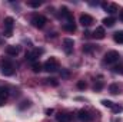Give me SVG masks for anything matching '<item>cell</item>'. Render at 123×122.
<instances>
[{
	"instance_id": "44dd1931",
	"label": "cell",
	"mask_w": 123,
	"mask_h": 122,
	"mask_svg": "<svg viewBox=\"0 0 123 122\" xmlns=\"http://www.w3.org/2000/svg\"><path fill=\"white\" fill-rule=\"evenodd\" d=\"M93 50H94V46L93 45H85L83 46V52H86V53H92Z\"/></svg>"
},
{
	"instance_id": "d6986e66",
	"label": "cell",
	"mask_w": 123,
	"mask_h": 122,
	"mask_svg": "<svg viewBox=\"0 0 123 122\" xmlns=\"http://www.w3.org/2000/svg\"><path fill=\"white\" fill-rule=\"evenodd\" d=\"M63 27H64L67 32H74V30H76L74 23H64V26H63Z\"/></svg>"
},
{
	"instance_id": "52a82bcc",
	"label": "cell",
	"mask_w": 123,
	"mask_h": 122,
	"mask_svg": "<svg viewBox=\"0 0 123 122\" xmlns=\"http://www.w3.org/2000/svg\"><path fill=\"white\" fill-rule=\"evenodd\" d=\"M77 119L82 122H90L93 119V116L87 112V111H85V109H80L79 112H77Z\"/></svg>"
},
{
	"instance_id": "4fadbf2b",
	"label": "cell",
	"mask_w": 123,
	"mask_h": 122,
	"mask_svg": "<svg viewBox=\"0 0 123 122\" xmlns=\"http://www.w3.org/2000/svg\"><path fill=\"white\" fill-rule=\"evenodd\" d=\"M56 119H57V122H70L73 119V116L70 114H63V112H60V114L56 115Z\"/></svg>"
},
{
	"instance_id": "30bf717a",
	"label": "cell",
	"mask_w": 123,
	"mask_h": 122,
	"mask_svg": "<svg viewBox=\"0 0 123 122\" xmlns=\"http://www.w3.org/2000/svg\"><path fill=\"white\" fill-rule=\"evenodd\" d=\"M79 22H80V25H82V26H86V27H87V26H90V25H92L94 20H93V17L90 16V14H86V13H85V14H82V16H80Z\"/></svg>"
},
{
	"instance_id": "83f0119b",
	"label": "cell",
	"mask_w": 123,
	"mask_h": 122,
	"mask_svg": "<svg viewBox=\"0 0 123 122\" xmlns=\"http://www.w3.org/2000/svg\"><path fill=\"white\" fill-rule=\"evenodd\" d=\"M62 76L67 78V76H69V72H67V70H62Z\"/></svg>"
},
{
	"instance_id": "5bb4252c",
	"label": "cell",
	"mask_w": 123,
	"mask_h": 122,
	"mask_svg": "<svg viewBox=\"0 0 123 122\" xmlns=\"http://www.w3.org/2000/svg\"><path fill=\"white\" fill-rule=\"evenodd\" d=\"M7 96H9V89L4 88V86H1V88H0V103H1L3 101H6Z\"/></svg>"
},
{
	"instance_id": "7402d4cb",
	"label": "cell",
	"mask_w": 123,
	"mask_h": 122,
	"mask_svg": "<svg viewBox=\"0 0 123 122\" xmlns=\"http://www.w3.org/2000/svg\"><path fill=\"white\" fill-rule=\"evenodd\" d=\"M86 86H87V85H86L85 81H79V82H77V88H79V89H86Z\"/></svg>"
},
{
	"instance_id": "603a6c76",
	"label": "cell",
	"mask_w": 123,
	"mask_h": 122,
	"mask_svg": "<svg viewBox=\"0 0 123 122\" xmlns=\"http://www.w3.org/2000/svg\"><path fill=\"white\" fill-rule=\"evenodd\" d=\"M102 88H103V83H102V82H97V83L94 85V91H96V92L102 91Z\"/></svg>"
},
{
	"instance_id": "ba28073f",
	"label": "cell",
	"mask_w": 123,
	"mask_h": 122,
	"mask_svg": "<svg viewBox=\"0 0 123 122\" xmlns=\"http://www.w3.org/2000/svg\"><path fill=\"white\" fill-rule=\"evenodd\" d=\"M102 7H103L107 13H110V14H113V13L119 12V6H117V4H115V3H102Z\"/></svg>"
},
{
	"instance_id": "2e32d148",
	"label": "cell",
	"mask_w": 123,
	"mask_h": 122,
	"mask_svg": "<svg viewBox=\"0 0 123 122\" xmlns=\"http://www.w3.org/2000/svg\"><path fill=\"white\" fill-rule=\"evenodd\" d=\"M113 39L116 43H123V30H119L113 34Z\"/></svg>"
},
{
	"instance_id": "7c38bea8",
	"label": "cell",
	"mask_w": 123,
	"mask_h": 122,
	"mask_svg": "<svg viewBox=\"0 0 123 122\" xmlns=\"http://www.w3.org/2000/svg\"><path fill=\"white\" fill-rule=\"evenodd\" d=\"M6 53L9 56H17L20 53V47L19 46H14V45H10V46L6 47Z\"/></svg>"
},
{
	"instance_id": "484cf974",
	"label": "cell",
	"mask_w": 123,
	"mask_h": 122,
	"mask_svg": "<svg viewBox=\"0 0 123 122\" xmlns=\"http://www.w3.org/2000/svg\"><path fill=\"white\" fill-rule=\"evenodd\" d=\"M47 81H49V83H52L53 86H57V85H59V82H57L56 79H53V78H52V79H47Z\"/></svg>"
},
{
	"instance_id": "7a4b0ae2",
	"label": "cell",
	"mask_w": 123,
	"mask_h": 122,
	"mask_svg": "<svg viewBox=\"0 0 123 122\" xmlns=\"http://www.w3.org/2000/svg\"><path fill=\"white\" fill-rule=\"evenodd\" d=\"M43 69L47 70V72H56L57 69H60V65H59V61L56 58H50L44 62L43 65Z\"/></svg>"
},
{
	"instance_id": "9a60e30c",
	"label": "cell",
	"mask_w": 123,
	"mask_h": 122,
	"mask_svg": "<svg viewBox=\"0 0 123 122\" xmlns=\"http://www.w3.org/2000/svg\"><path fill=\"white\" fill-rule=\"evenodd\" d=\"M31 70H33L34 73H39L40 70H43V65L39 63V62H33V63H31Z\"/></svg>"
},
{
	"instance_id": "3957f363",
	"label": "cell",
	"mask_w": 123,
	"mask_h": 122,
	"mask_svg": "<svg viewBox=\"0 0 123 122\" xmlns=\"http://www.w3.org/2000/svg\"><path fill=\"white\" fill-rule=\"evenodd\" d=\"M119 58H120L119 52H116V50H110V52H107V53L105 55L103 62L107 63V65H113V63H116V62L119 61Z\"/></svg>"
},
{
	"instance_id": "d4e9b609",
	"label": "cell",
	"mask_w": 123,
	"mask_h": 122,
	"mask_svg": "<svg viewBox=\"0 0 123 122\" xmlns=\"http://www.w3.org/2000/svg\"><path fill=\"white\" fill-rule=\"evenodd\" d=\"M29 6L30 7H39L40 6V1H29Z\"/></svg>"
},
{
	"instance_id": "ffe728a7",
	"label": "cell",
	"mask_w": 123,
	"mask_h": 122,
	"mask_svg": "<svg viewBox=\"0 0 123 122\" xmlns=\"http://www.w3.org/2000/svg\"><path fill=\"white\" fill-rule=\"evenodd\" d=\"M102 105L106 106V108H110V109L115 106V103H113L112 101H109V99H103V101H102Z\"/></svg>"
},
{
	"instance_id": "f1b7e54d",
	"label": "cell",
	"mask_w": 123,
	"mask_h": 122,
	"mask_svg": "<svg viewBox=\"0 0 123 122\" xmlns=\"http://www.w3.org/2000/svg\"><path fill=\"white\" fill-rule=\"evenodd\" d=\"M53 112H55V111H53L52 108H50V109H46V114H47V115H52Z\"/></svg>"
},
{
	"instance_id": "8fae6325",
	"label": "cell",
	"mask_w": 123,
	"mask_h": 122,
	"mask_svg": "<svg viewBox=\"0 0 123 122\" xmlns=\"http://www.w3.org/2000/svg\"><path fill=\"white\" fill-rule=\"evenodd\" d=\"M94 39H99V40H102V39H105V36H106V32H105V27H102V26H99V27H96L94 32H93L92 34Z\"/></svg>"
},
{
	"instance_id": "ac0fdd59",
	"label": "cell",
	"mask_w": 123,
	"mask_h": 122,
	"mask_svg": "<svg viewBox=\"0 0 123 122\" xmlns=\"http://www.w3.org/2000/svg\"><path fill=\"white\" fill-rule=\"evenodd\" d=\"M109 91H110V93H113V95H117L119 93V85H116V83H112L110 86H109Z\"/></svg>"
},
{
	"instance_id": "8992f818",
	"label": "cell",
	"mask_w": 123,
	"mask_h": 122,
	"mask_svg": "<svg viewBox=\"0 0 123 122\" xmlns=\"http://www.w3.org/2000/svg\"><path fill=\"white\" fill-rule=\"evenodd\" d=\"M43 52H44L43 49H33L30 53H26V59L30 61V62H36L37 58H40L43 55Z\"/></svg>"
},
{
	"instance_id": "cb8c5ba5",
	"label": "cell",
	"mask_w": 123,
	"mask_h": 122,
	"mask_svg": "<svg viewBox=\"0 0 123 122\" xmlns=\"http://www.w3.org/2000/svg\"><path fill=\"white\" fill-rule=\"evenodd\" d=\"M112 111H113L115 114H117V112H122V111H123V108H122V106H117V105H115V106L112 108Z\"/></svg>"
},
{
	"instance_id": "6da1fadb",
	"label": "cell",
	"mask_w": 123,
	"mask_h": 122,
	"mask_svg": "<svg viewBox=\"0 0 123 122\" xmlns=\"http://www.w3.org/2000/svg\"><path fill=\"white\" fill-rule=\"evenodd\" d=\"M0 69H1V73L4 76H12L14 73V65H13V62L10 61V59H7V58H3L0 61Z\"/></svg>"
},
{
	"instance_id": "9c48e42d",
	"label": "cell",
	"mask_w": 123,
	"mask_h": 122,
	"mask_svg": "<svg viewBox=\"0 0 123 122\" xmlns=\"http://www.w3.org/2000/svg\"><path fill=\"white\" fill-rule=\"evenodd\" d=\"M63 46H64V52H66L67 55H70V53L73 52V46H74L73 39H70V37L63 39Z\"/></svg>"
},
{
	"instance_id": "f546056e",
	"label": "cell",
	"mask_w": 123,
	"mask_h": 122,
	"mask_svg": "<svg viewBox=\"0 0 123 122\" xmlns=\"http://www.w3.org/2000/svg\"><path fill=\"white\" fill-rule=\"evenodd\" d=\"M119 17H120V20H122V22H123V10H122V12H120V14H119Z\"/></svg>"
},
{
	"instance_id": "277c9868",
	"label": "cell",
	"mask_w": 123,
	"mask_h": 122,
	"mask_svg": "<svg viewBox=\"0 0 123 122\" xmlns=\"http://www.w3.org/2000/svg\"><path fill=\"white\" fill-rule=\"evenodd\" d=\"M30 23L34 26V27L42 29V27H44V25L47 23V19H46L44 16H42V14H36V16H33V17H31Z\"/></svg>"
},
{
	"instance_id": "4316f807",
	"label": "cell",
	"mask_w": 123,
	"mask_h": 122,
	"mask_svg": "<svg viewBox=\"0 0 123 122\" xmlns=\"http://www.w3.org/2000/svg\"><path fill=\"white\" fill-rule=\"evenodd\" d=\"M29 105H30V102H29V101H25V102H23V105H20V109H25V108H26V106H29Z\"/></svg>"
},
{
	"instance_id": "e0dca14e",
	"label": "cell",
	"mask_w": 123,
	"mask_h": 122,
	"mask_svg": "<svg viewBox=\"0 0 123 122\" xmlns=\"http://www.w3.org/2000/svg\"><path fill=\"white\" fill-rule=\"evenodd\" d=\"M102 23H103L105 26H107V27H112V26L115 25V19H113V17H105V19L102 20Z\"/></svg>"
},
{
	"instance_id": "5b68a950",
	"label": "cell",
	"mask_w": 123,
	"mask_h": 122,
	"mask_svg": "<svg viewBox=\"0 0 123 122\" xmlns=\"http://www.w3.org/2000/svg\"><path fill=\"white\" fill-rule=\"evenodd\" d=\"M3 23H4V36H6V37H10V36H12V33H13L14 19H13V17H6Z\"/></svg>"
}]
</instances>
